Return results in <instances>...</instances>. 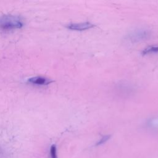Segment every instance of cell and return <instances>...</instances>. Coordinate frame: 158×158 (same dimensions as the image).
Returning <instances> with one entry per match:
<instances>
[{"instance_id": "8992f818", "label": "cell", "mask_w": 158, "mask_h": 158, "mask_svg": "<svg viewBox=\"0 0 158 158\" xmlns=\"http://www.w3.org/2000/svg\"><path fill=\"white\" fill-rule=\"evenodd\" d=\"M118 90V92L119 94L121 93V94L123 95H127L131 93L133 90V88L132 87L131 85H129L128 83H121L120 84L118 85V88H117Z\"/></svg>"}, {"instance_id": "277c9868", "label": "cell", "mask_w": 158, "mask_h": 158, "mask_svg": "<svg viewBox=\"0 0 158 158\" xmlns=\"http://www.w3.org/2000/svg\"><path fill=\"white\" fill-rule=\"evenodd\" d=\"M96 25L89 22H84L80 23H72L66 26V27L71 30L73 31H84L92 28Z\"/></svg>"}, {"instance_id": "6da1fadb", "label": "cell", "mask_w": 158, "mask_h": 158, "mask_svg": "<svg viewBox=\"0 0 158 158\" xmlns=\"http://www.w3.org/2000/svg\"><path fill=\"white\" fill-rule=\"evenodd\" d=\"M23 25V20L20 17L14 15H3L0 17V30L9 31L21 28Z\"/></svg>"}, {"instance_id": "9c48e42d", "label": "cell", "mask_w": 158, "mask_h": 158, "mask_svg": "<svg viewBox=\"0 0 158 158\" xmlns=\"http://www.w3.org/2000/svg\"><path fill=\"white\" fill-rule=\"evenodd\" d=\"M51 156L52 158H58L56 154V147L55 145H52L50 149Z\"/></svg>"}, {"instance_id": "52a82bcc", "label": "cell", "mask_w": 158, "mask_h": 158, "mask_svg": "<svg viewBox=\"0 0 158 158\" xmlns=\"http://www.w3.org/2000/svg\"><path fill=\"white\" fill-rule=\"evenodd\" d=\"M154 53H158V45H152L148 46L147 48H144L141 52V54L143 55H147L149 54Z\"/></svg>"}, {"instance_id": "5b68a950", "label": "cell", "mask_w": 158, "mask_h": 158, "mask_svg": "<svg viewBox=\"0 0 158 158\" xmlns=\"http://www.w3.org/2000/svg\"><path fill=\"white\" fill-rule=\"evenodd\" d=\"M27 81L28 83H30L31 84L36 85H48L54 82V81L46 77L37 76V77H33L28 78Z\"/></svg>"}, {"instance_id": "ba28073f", "label": "cell", "mask_w": 158, "mask_h": 158, "mask_svg": "<svg viewBox=\"0 0 158 158\" xmlns=\"http://www.w3.org/2000/svg\"><path fill=\"white\" fill-rule=\"evenodd\" d=\"M110 138V135H104L103 136L101 137V138L96 143V146H99L101 145L104 143H105L106 142H107Z\"/></svg>"}, {"instance_id": "3957f363", "label": "cell", "mask_w": 158, "mask_h": 158, "mask_svg": "<svg viewBox=\"0 0 158 158\" xmlns=\"http://www.w3.org/2000/svg\"><path fill=\"white\" fill-rule=\"evenodd\" d=\"M144 128L152 133H158V114L148 117L144 123Z\"/></svg>"}, {"instance_id": "7a4b0ae2", "label": "cell", "mask_w": 158, "mask_h": 158, "mask_svg": "<svg viewBox=\"0 0 158 158\" xmlns=\"http://www.w3.org/2000/svg\"><path fill=\"white\" fill-rule=\"evenodd\" d=\"M151 36V31L146 28H136L128 33L125 38L127 40L131 43H138L146 40Z\"/></svg>"}]
</instances>
